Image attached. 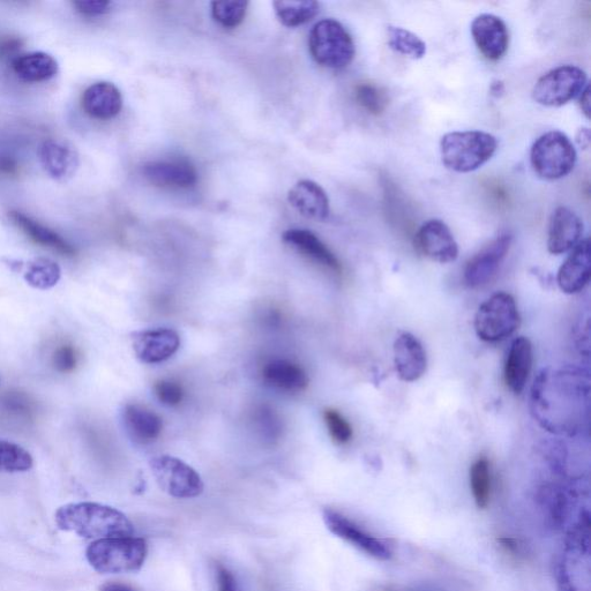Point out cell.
<instances>
[{"mask_svg":"<svg viewBox=\"0 0 591 591\" xmlns=\"http://www.w3.org/2000/svg\"><path fill=\"white\" fill-rule=\"evenodd\" d=\"M589 393V377L581 370L544 369L531 387V415L546 431L573 436L586 420Z\"/></svg>","mask_w":591,"mask_h":591,"instance_id":"cell-1","label":"cell"},{"mask_svg":"<svg viewBox=\"0 0 591 591\" xmlns=\"http://www.w3.org/2000/svg\"><path fill=\"white\" fill-rule=\"evenodd\" d=\"M57 527L87 540L131 537L132 522L122 512L96 503H78L62 506L56 512Z\"/></svg>","mask_w":591,"mask_h":591,"instance_id":"cell-2","label":"cell"},{"mask_svg":"<svg viewBox=\"0 0 591 591\" xmlns=\"http://www.w3.org/2000/svg\"><path fill=\"white\" fill-rule=\"evenodd\" d=\"M498 148V140L482 131H456L440 140V155L444 166L459 174H468L484 166Z\"/></svg>","mask_w":591,"mask_h":591,"instance_id":"cell-3","label":"cell"},{"mask_svg":"<svg viewBox=\"0 0 591 591\" xmlns=\"http://www.w3.org/2000/svg\"><path fill=\"white\" fill-rule=\"evenodd\" d=\"M147 553L144 538L131 536L96 541L88 546L86 557L96 572L121 574L140 571Z\"/></svg>","mask_w":591,"mask_h":591,"instance_id":"cell-4","label":"cell"},{"mask_svg":"<svg viewBox=\"0 0 591 591\" xmlns=\"http://www.w3.org/2000/svg\"><path fill=\"white\" fill-rule=\"evenodd\" d=\"M578 153L564 132L550 131L538 138L530 151V163L536 175L546 181H558L571 174Z\"/></svg>","mask_w":591,"mask_h":591,"instance_id":"cell-5","label":"cell"},{"mask_svg":"<svg viewBox=\"0 0 591 591\" xmlns=\"http://www.w3.org/2000/svg\"><path fill=\"white\" fill-rule=\"evenodd\" d=\"M309 46L314 61L327 69H344L356 55L353 37L334 19L321 20L312 28Z\"/></svg>","mask_w":591,"mask_h":591,"instance_id":"cell-6","label":"cell"},{"mask_svg":"<svg viewBox=\"0 0 591 591\" xmlns=\"http://www.w3.org/2000/svg\"><path fill=\"white\" fill-rule=\"evenodd\" d=\"M520 313L512 295L491 296L477 310L474 326L481 340L496 343L510 338L520 326Z\"/></svg>","mask_w":591,"mask_h":591,"instance_id":"cell-7","label":"cell"},{"mask_svg":"<svg viewBox=\"0 0 591 591\" xmlns=\"http://www.w3.org/2000/svg\"><path fill=\"white\" fill-rule=\"evenodd\" d=\"M587 85V73L580 67L559 66L537 80L533 88V99L543 107H563L580 96Z\"/></svg>","mask_w":591,"mask_h":591,"instance_id":"cell-8","label":"cell"},{"mask_svg":"<svg viewBox=\"0 0 591 591\" xmlns=\"http://www.w3.org/2000/svg\"><path fill=\"white\" fill-rule=\"evenodd\" d=\"M590 519L582 513L568 534L563 558L557 566V583L561 591H581L583 564L589 565Z\"/></svg>","mask_w":591,"mask_h":591,"instance_id":"cell-9","label":"cell"},{"mask_svg":"<svg viewBox=\"0 0 591 591\" xmlns=\"http://www.w3.org/2000/svg\"><path fill=\"white\" fill-rule=\"evenodd\" d=\"M156 483L162 491L177 499L203 495L205 485L200 475L185 462L170 455L155 456L149 462Z\"/></svg>","mask_w":591,"mask_h":591,"instance_id":"cell-10","label":"cell"},{"mask_svg":"<svg viewBox=\"0 0 591 591\" xmlns=\"http://www.w3.org/2000/svg\"><path fill=\"white\" fill-rule=\"evenodd\" d=\"M324 521L332 534L353 545L359 551L374 559L386 561L393 557V546L383 538L377 537L359 527L343 514L334 510L324 511Z\"/></svg>","mask_w":591,"mask_h":591,"instance_id":"cell-11","label":"cell"},{"mask_svg":"<svg viewBox=\"0 0 591 591\" xmlns=\"http://www.w3.org/2000/svg\"><path fill=\"white\" fill-rule=\"evenodd\" d=\"M512 242L511 234H501L468 261L463 280L469 288L485 286L495 278L507 253L510 252Z\"/></svg>","mask_w":591,"mask_h":591,"instance_id":"cell-12","label":"cell"},{"mask_svg":"<svg viewBox=\"0 0 591 591\" xmlns=\"http://www.w3.org/2000/svg\"><path fill=\"white\" fill-rule=\"evenodd\" d=\"M415 245L423 256L439 264L453 263L459 257V245L451 229L441 220L425 222L418 230Z\"/></svg>","mask_w":591,"mask_h":591,"instance_id":"cell-13","label":"cell"},{"mask_svg":"<svg viewBox=\"0 0 591 591\" xmlns=\"http://www.w3.org/2000/svg\"><path fill=\"white\" fill-rule=\"evenodd\" d=\"M471 35L478 50L491 62H498L510 46V34L503 19L484 13L471 24Z\"/></svg>","mask_w":591,"mask_h":591,"instance_id":"cell-14","label":"cell"},{"mask_svg":"<svg viewBox=\"0 0 591 591\" xmlns=\"http://www.w3.org/2000/svg\"><path fill=\"white\" fill-rule=\"evenodd\" d=\"M132 344L134 353L142 363L159 364L177 353L181 339L172 329L160 328L134 333Z\"/></svg>","mask_w":591,"mask_h":591,"instance_id":"cell-15","label":"cell"},{"mask_svg":"<svg viewBox=\"0 0 591 591\" xmlns=\"http://www.w3.org/2000/svg\"><path fill=\"white\" fill-rule=\"evenodd\" d=\"M40 160L47 174L58 182L70 181L80 166L76 147L62 139L44 141L40 148Z\"/></svg>","mask_w":591,"mask_h":591,"instance_id":"cell-16","label":"cell"},{"mask_svg":"<svg viewBox=\"0 0 591 591\" xmlns=\"http://www.w3.org/2000/svg\"><path fill=\"white\" fill-rule=\"evenodd\" d=\"M583 228V221L572 209L564 206L556 208L549 222V252L558 256L573 250L582 241Z\"/></svg>","mask_w":591,"mask_h":591,"instance_id":"cell-17","label":"cell"},{"mask_svg":"<svg viewBox=\"0 0 591 591\" xmlns=\"http://www.w3.org/2000/svg\"><path fill=\"white\" fill-rule=\"evenodd\" d=\"M394 364L399 378L406 383L421 379L428 368V358L415 335L401 333L394 342Z\"/></svg>","mask_w":591,"mask_h":591,"instance_id":"cell-18","label":"cell"},{"mask_svg":"<svg viewBox=\"0 0 591 591\" xmlns=\"http://www.w3.org/2000/svg\"><path fill=\"white\" fill-rule=\"evenodd\" d=\"M142 174L149 183L167 189H190L198 182L196 168L185 160L149 162Z\"/></svg>","mask_w":591,"mask_h":591,"instance_id":"cell-19","label":"cell"},{"mask_svg":"<svg viewBox=\"0 0 591 591\" xmlns=\"http://www.w3.org/2000/svg\"><path fill=\"white\" fill-rule=\"evenodd\" d=\"M591 276L589 239L575 246L565 263L559 268L558 286L565 294H578L588 286Z\"/></svg>","mask_w":591,"mask_h":591,"instance_id":"cell-20","label":"cell"},{"mask_svg":"<svg viewBox=\"0 0 591 591\" xmlns=\"http://www.w3.org/2000/svg\"><path fill=\"white\" fill-rule=\"evenodd\" d=\"M533 361V344L525 336L516 338L508 351L504 370L505 384L514 394H521L525 389Z\"/></svg>","mask_w":591,"mask_h":591,"instance_id":"cell-21","label":"cell"},{"mask_svg":"<svg viewBox=\"0 0 591 591\" xmlns=\"http://www.w3.org/2000/svg\"><path fill=\"white\" fill-rule=\"evenodd\" d=\"M86 114L101 121L116 117L123 108L121 91L111 82H96L82 95Z\"/></svg>","mask_w":591,"mask_h":591,"instance_id":"cell-22","label":"cell"},{"mask_svg":"<svg viewBox=\"0 0 591 591\" xmlns=\"http://www.w3.org/2000/svg\"><path fill=\"white\" fill-rule=\"evenodd\" d=\"M289 203L305 218L325 221L329 216V199L323 187L312 181L298 182L289 191Z\"/></svg>","mask_w":591,"mask_h":591,"instance_id":"cell-23","label":"cell"},{"mask_svg":"<svg viewBox=\"0 0 591 591\" xmlns=\"http://www.w3.org/2000/svg\"><path fill=\"white\" fill-rule=\"evenodd\" d=\"M123 422L127 435L141 445L153 443L163 429L161 417L140 405H127L123 411Z\"/></svg>","mask_w":591,"mask_h":591,"instance_id":"cell-24","label":"cell"},{"mask_svg":"<svg viewBox=\"0 0 591 591\" xmlns=\"http://www.w3.org/2000/svg\"><path fill=\"white\" fill-rule=\"evenodd\" d=\"M261 374L267 386L281 392H302L309 385L308 374L302 366L286 359H275L267 363Z\"/></svg>","mask_w":591,"mask_h":591,"instance_id":"cell-25","label":"cell"},{"mask_svg":"<svg viewBox=\"0 0 591 591\" xmlns=\"http://www.w3.org/2000/svg\"><path fill=\"white\" fill-rule=\"evenodd\" d=\"M283 241L308 257L314 263L324 266L335 273L341 272V264L335 254L309 230L293 229L283 235Z\"/></svg>","mask_w":591,"mask_h":591,"instance_id":"cell-26","label":"cell"},{"mask_svg":"<svg viewBox=\"0 0 591 591\" xmlns=\"http://www.w3.org/2000/svg\"><path fill=\"white\" fill-rule=\"evenodd\" d=\"M10 218L16 226L22 230L33 242L62 254L66 257H74L77 254L76 249L59 236L56 231L42 226L39 222L29 218V216L20 212L13 211Z\"/></svg>","mask_w":591,"mask_h":591,"instance_id":"cell-27","label":"cell"},{"mask_svg":"<svg viewBox=\"0 0 591 591\" xmlns=\"http://www.w3.org/2000/svg\"><path fill=\"white\" fill-rule=\"evenodd\" d=\"M12 69L19 79L34 84L56 77L58 63L46 52H32L14 59Z\"/></svg>","mask_w":591,"mask_h":591,"instance_id":"cell-28","label":"cell"},{"mask_svg":"<svg viewBox=\"0 0 591 591\" xmlns=\"http://www.w3.org/2000/svg\"><path fill=\"white\" fill-rule=\"evenodd\" d=\"M274 7L281 24L293 28L302 26L316 17L320 6L313 0H305V2L279 0L274 2Z\"/></svg>","mask_w":591,"mask_h":591,"instance_id":"cell-29","label":"cell"},{"mask_svg":"<svg viewBox=\"0 0 591 591\" xmlns=\"http://www.w3.org/2000/svg\"><path fill=\"white\" fill-rule=\"evenodd\" d=\"M470 489L476 506L480 510L488 508L492 496V477L490 462L484 456L470 468Z\"/></svg>","mask_w":591,"mask_h":591,"instance_id":"cell-30","label":"cell"},{"mask_svg":"<svg viewBox=\"0 0 591 591\" xmlns=\"http://www.w3.org/2000/svg\"><path fill=\"white\" fill-rule=\"evenodd\" d=\"M61 275V268L55 261L39 258L27 264L25 280L33 288L47 290L56 286L61 280Z\"/></svg>","mask_w":591,"mask_h":591,"instance_id":"cell-31","label":"cell"},{"mask_svg":"<svg viewBox=\"0 0 591 591\" xmlns=\"http://www.w3.org/2000/svg\"><path fill=\"white\" fill-rule=\"evenodd\" d=\"M388 46L395 52L411 59H422L426 55V44L413 32L402 27L387 28Z\"/></svg>","mask_w":591,"mask_h":591,"instance_id":"cell-32","label":"cell"},{"mask_svg":"<svg viewBox=\"0 0 591 591\" xmlns=\"http://www.w3.org/2000/svg\"><path fill=\"white\" fill-rule=\"evenodd\" d=\"M33 463L32 455L24 447L0 440V473H25Z\"/></svg>","mask_w":591,"mask_h":591,"instance_id":"cell-33","label":"cell"},{"mask_svg":"<svg viewBox=\"0 0 591 591\" xmlns=\"http://www.w3.org/2000/svg\"><path fill=\"white\" fill-rule=\"evenodd\" d=\"M248 2L244 0H224L212 3L213 18L226 28L241 25L248 11Z\"/></svg>","mask_w":591,"mask_h":591,"instance_id":"cell-34","label":"cell"},{"mask_svg":"<svg viewBox=\"0 0 591 591\" xmlns=\"http://www.w3.org/2000/svg\"><path fill=\"white\" fill-rule=\"evenodd\" d=\"M5 413L20 421L31 420L35 416L36 406L35 401L31 396L21 392H7L0 400Z\"/></svg>","mask_w":591,"mask_h":591,"instance_id":"cell-35","label":"cell"},{"mask_svg":"<svg viewBox=\"0 0 591 591\" xmlns=\"http://www.w3.org/2000/svg\"><path fill=\"white\" fill-rule=\"evenodd\" d=\"M356 100L363 109L373 116L383 114L388 106L385 91L373 84H361L356 88Z\"/></svg>","mask_w":591,"mask_h":591,"instance_id":"cell-36","label":"cell"},{"mask_svg":"<svg viewBox=\"0 0 591 591\" xmlns=\"http://www.w3.org/2000/svg\"><path fill=\"white\" fill-rule=\"evenodd\" d=\"M329 435L336 444L346 445L353 438V428L338 410L327 409L324 414Z\"/></svg>","mask_w":591,"mask_h":591,"instance_id":"cell-37","label":"cell"},{"mask_svg":"<svg viewBox=\"0 0 591 591\" xmlns=\"http://www.w3.org/2000/svg\"><path fill=\"white\" fill-rule=\"evenodd\" d=\"M154 391L157 399H159V401L163 403L164 406L176 407L181 405V402L184 399V391L182 386L174 383V381H157L154 386Z\"/></svg>","mask_w":591,"mask_h":591,"instance_id":"cell-38","label":"cell"},{"mask_svg":"<svg viewBox=\"0 0 591 591\" xmlns=\"http://www.w3.org/2000/svg\"><path fill=\"white\" fill-rule=\"evenodd\" d=\"M257 414L258 429L267 440H275L281 435V422L274 410L268 407L260 408Z\"/></svg>","mask_w":591,"mask_h":591,"instance_id":"cell-39","label":"cell"},{"mask_svg":"<svg viewBox=\"0 0 591 591\" xmlns=\"http://www.w3.org/2000/svg\"><path fill=\"white\" fill-rule=\"evenodd\" d=\"M52 364H54L57 371L62 373H70L76 370L78 365L76 348L69 346V344L59 347L52 356Z\"/></svg>","mask_w":591,"mask_h":591,"instance_id":"cell-40","label":"cell"},{"mask_svg":"<svg viewBox=\"0 0 591 591\" xmlns=\"http://www.w3.org/2000/svg\"><path fill=\"white\" fill-rule=\"evenodd\" d=\"M500 549L504 551L505 555L510 556L516 560L527 558V546L519 538L504 536L497 540Z\"/></svg>","mask_w":591,"mask_h":591,"instance_id":"cell-41","label":"cell"},{"mask_svg":"<svg viewBox=\"0 0 591 591\" xmlns=\"http://www.w3.org/2000/svg\"><path fill=\"white\" fill-rule=\"evenodd\" d=\"M74 6L82 16L97 17L109 12L111 3L108 0H78Z\"/></svg>","mask_w":591,"mask_h":591,"instance_id":"cell-42","label":"cell"},{"mask_svg":"<svg viewBox=\"0 0 591 591\" xmlns=\"http://www.w3.org/2000/svg\"><path fill=\"white\" fill-rule=\"evenodd\" d=\"M216 582L219 591H238L235 576L222 565L216 566Z\"/></svg>","mask_w":591,"mask_h":591,"instance_id":"cell-43","label":"cell"},{"mask_svg":"<svg viewBox=\"0 0 591 591\" xmlns=\"http://www.w3.org/2000/svg\"><path fill=\"white\" fill-rule=\"evenodd\" d=\"M18 171V163L11 159V157L0 156V172L2 174L13 175Z\"/></svg>","mask_w":591,"mask_h":591,"instance_id":"cell-44","label":"cell"},{"mask_svg":"<svg viewBox=\"0 0 591 591\" xmlns=\"http://www.w3.org/2000/svg\"><path fill=\"white\" fill-rule=\"evenodd\" d=\"M575 141L581 149L587 151L591 142L590 130L588 127H582V129L576 133Z\"/></svg>","mask_w":591,"mask_h":591,"instance_id":"cell-45","label":"cell"},{"mask_svg":"<svg viewBox=\"0 0 591 591\" xmlns=\"http://www.w3.org/2000/svg\"><path fill=\"white\" fill-rule=\"evenodd\" d=\"M580 107L585 116L590 118V86L589 84L580 95Z\"/></svg>","mask_w":591,"mask_h":591,"instance_id":"cell-46","label":"cell"},{"mask_svg":"<svg viewBox=\"0 0 591 591\" xmlns=\"http://www.w3.org/2000/svg\"><path fill=\"white\" fill-rule=\"evenodd\" d=\"M378 591H443L436 588L430 587H395V586H385L381 587Z\"/></svg>","mask_w":591,"mask_h":591,"instance_id":"cell-47","label":"cell"},{"mask_svg":"<svg viewBox=\"0 0 591 591\" xmlns=\"http://www.w3.org/2000/svg\"><path fill=\"white\" fill-rule=\"evenodd\" d=\"M100 591H134L129 586L123 585V583L109 582L106 585L101 586Z\"/></svg>","mask_w":591,"mask_h":591,"instance_id":"cell-48","label":"cell"},{"mask_svg":"<svg viewBox=\"0 0 591 591\" xmlns=\"http://www.w3.org/2000/svg\"><path fill=\"white\" fill-rule=\"evenodd\" d=\"M505 93V85L503 81H495L491 85V94L495 97H500Z\"/></svg>","mask_w":591,"mask_h":591,"instance_id":"cell-49","label":"cell"}]
</instances>
